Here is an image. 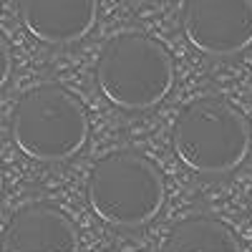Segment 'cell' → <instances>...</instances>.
I'll return each instance as SVG.
<instances>
[{
  "label": "cell",
  "instance_id": "4",
  "mask_svg": "<svg viewBox=\"0 0 252 252\" xmlns=\"http://www.w3.org/2000/svg\"><path fill=\"white\" fill-rule=\"evenodd\" d=\"M91 209L114 227H139L164 204V179L152 159L134 149H114L94 161L86 179Z\"/></svg>",
  "mask_w": 252,
  "mask_h": 252
},
{
  "label": "cell",
  "instance_id": "6",
  "mask_svg": "<svg viewBox=\"0 0 252 252\" xmlns=\"http://www.w3.org/2000/svg\"><path fill=\"white\" fill-rule=\"evenodd\" d=\"M5 252H78V232L58 204L28 202L5 224Z\"/></svg>",
  "mask_w": 252,
  "mask_h": 252
},
{
  "label": "cell",
  "instance_id": "5",
  "mask_svg": "<svg viewBox=\"0 0 252 252\" xmlns=\"http://www.w3.org/2000/svg\"><path fill=\"white\" fill-rule=\"evenodd\" d=\"M187 40L207 56H235L252 46V0H184Z\"/></svg>",
  "mask_w": 252,
  "mask_h": 252
},
{
  "label": "cell",
  "instance_id": "9",
  "mask_svg": "<svg viewBox=\"0 0 252 252\" xmlns=\"http://www.w3.org/2000/svg\"><path fill=\"white\" fill-rule=\"evenodd\" d=\"M13 73V51H10V43L5 40V35L0 33V89L8 83Z\"/></svg>",
  "mask_w": 252,
  "mask_h": 252
},
{
  "label": "cell",
  "instance_id": "8",
  "mask_svg": "<svg viewBox=\"0 0 252 252\" xmlns=\"http://www.w3.org/2000/svg\"><path fill=\"white\" fill-rule=\"evenodd\" d=\"M164 252H252V247L224 222L207 215H192L172 227Z\"/></svg>",
  "mask_w": 252,
  "mask_h": 252
},
{
  "label": "cell",
  "instance_id": "7",
  "mask_svg": "<svg viewBox=\"0 0 252 252\" xmlns=\"http://www.w3.org/2000/svg\"><path fill=\"white\" fill-rule=\"evenodd\" d=\"M98 0H18L23 28L46 46L76 43L96 26Z\"/></svg>",
  "mask_w": 252,
  "mask_h": 252
},
{
  "label": "cell",
  "instance_id": "10",
  "mask_svg": "<svg viewBox=\"0 0 252 252\" xmlns=\"http://www.w3.org/2000/svg\"><path fill=\"white\" fill-rule=\"evenodd\" d=\"M250 215H252V187H250Z\"/></svg>",
  "mask_w": 252,
  "mask_h": 252
},
{
  "label": "cell",
  "instance_id": "11",
  "mask_svg": "<svg viewBox=\"0 0 252 252\" xmlns=\"http://www.w3.org/2000/svg\"><path fill=\"white\" fill-rule=\"evenodd\" d=\"M0 192H3V169H0Z\"/></svg>",
  "mask_w": 252,
  "mask_h": 252
},
{
  "label": "cell",
  "instance_id": "3",
  "mask_svg": "<svg viewBox=\"0 0 252 252\" xmlns=\"http://www.w3.org/2000/svg\"><path fill=\"white\" fill-rule=\"evenodd\" d=\"M250 124L222 96H199L179 111L172 146L179 161L199 174H227L250 152Z\"/></svg>",
  "mask_w": 252,
  "mask_h": 252
},
{
  "label": "cell",
  "instance_id": "1",
  "mask_svg": "<svg viewBox=\"0 0 252 252\" xmlns=\"http://www.w3.org/2000/svg\"><path fill=\"white\" fill-rule=\"evenodd\" d=\"M96 83L103 98L124 111L152 109L172 91V53L146 33H116L98 53Z\"/></svg>",
  "mask_w": 252,
  "mask_h": 252
},
{
  "label": "cell",
  "instance_id": "2",
  "mask_svg": "<svg viewBox=\"0 0 252 252\" xmlns=\"http://www.w3.org/2000/svg\"><path fill=\"white\" fill-rule=\"evenodd\" d=\"M10 136L26 157L38 161H63L76 157L89 139L83 103L61 83L31 86L10 114Z\"/></svg>",
  "mask_w": 252,
  "mask_h": 252
}]
</instances>
